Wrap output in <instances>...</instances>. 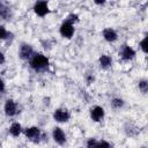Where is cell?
I'll list each match as a JSON object with an SVG mask.
<instances>
[{
  "label": "cell",
  "mask_w": 148,
  "mask_h": 148,
  "mask_svg": "<svg viewBox=\"0 0 148 148\" xmlns=\"http://www.w3.org/2000/svg\"><path fill=\"white\" fill-rule=\"evenodd\" d=\"M67 21H69L71 23H74V22H77V15H75V14H69L68 16H67V18H66Z\"/></svg>",
  "instance_id": "cell-19"
},
{
  "label": "cell",
  "mask_w": 148,
  "mask_h": 148,
  "mask_svg": "<svg viewBox=\"0 0 148 148\" xmlns=\"http://www.w3.org/2000/svg\"><path fill=\"white\" fill-rule=\"evenodd\" d=\"M0 30H1V38H2V39H6V38H7V35H8V32L6 31L5 27H0Z\"/></svg>",
  "instance_id": "cell-20"
},
{
  "label": "cell",
  "mask_w": 148,
  "mask_h": 148,
  "mask_svg": "<svg viewBox=\"0 0 148 148\" xmlns=\"http://www.w3.org/2000/svg\"><path fill=\"white\" fill-rule=\"evenodd\" d=\"M140 47L145 53H148V34H146L145 38L140 43Z\"/></svg>",
  "instance_id": "cell-14"
},
{
  "label": "cell",
  "mask_w": 148,
  "mask_h": 148,
  "mask_svg": "<svg viewBox=\"0 0 148 148\" xmlns=\"http://www.w3.org/2000/svg\"><path fill=\"white\" fill-rule=\"evenodd\" d=\"M111 64H112V59L109 56L102 54L99 57V65H101L102 68H109L111 66Z\"/></svg>",
  "instance_id": "cell-12"
},
{
  "label": "cell",
  "mask_w": 148,
  "mask_h": 148,
  "mask_svg": "<svg viewBox=\"0 0 148 148\" xmlns=\"http://www.w3.org/2000/svg\"><path fill=\"white\" fill-rule=\"evenodd\" d=\"M90 117L94 121H101L104 118V109L96 105L90 110Z\"/></svg>",
  "instance_id": "cell-6"
},
{
  "label": "cell",
  "mask_w": 148,
  "mask_h": 148,
  "mask_svg": "<svg viewBox=\"0 0 148 148\" xmlns=\"http://www.w3.org/2000/svg\"><path fill=\"white\" fill-rule=\"evenodd\" d=\"M119 54L124 60H131V59H133L135 57V51L128 45H123L121 51H120Z\"/></svg>",
  "instance_id": "cell-7"
},
{
  "label": "cell",
  "mask_w": 148,
  "mask_h": 148,
  "mask_svg": "<svg viewBox=\"0 0 148 148\" xmlns=\"http://www.w3.org/2000/svg\"><path fill=\"white\" fill-rule=\"evenodd\" d=\"M30 66L35 71H44L49 66V59L42 53H35L30 59Z\"/></svg>",
  "instance_id": "cell-1"
},
{
  "label": "cell",
  "mask_w": 148,
  "mask_h": 148,
  "mask_svg": "<svg viewBox=\"0 0 148 148\" xmlns=\"http://www.w3.org/2000/svg\"><path fill=\"white\" fill-rule=\"evenodd\" d=\"M96 148H111V145L105 140H101V141L97 142V147Z\"/></svg>",
  "instance_id": "cell-18"
},
{
  "label": "cell",
  "mask_w": 148,
  "mask_h": 148,
  "mask_svg": "<svg viewBox=\"0 0 148 148\" xmlns=\"http://www.w3.org/2000/svg\"><path fill=\"white\" fill-rule=\"evenodd\" d=\"M24 134H25V136L29 140H31L34 142H37L39 140V138H40V131H39L38 127H29V128H25L24 130Z\"/></svg>",
  "instance_id": "cell-4"
},
{
  "label": "cell",
  "mask_w": 148,
  "mask_h": 148,
  "mask_svg": "<svg viewBox=\"0 0 148 148\" xmlns=\"http://www.w3.org/2000/svg\"><path fill=\"white\" fill-rule=\"evenodd\" d=\"M34 10H35V13L38 15V16H45L49 12H50V9H49V5H47V2L46 1H37L36 3H35V6H34Z\"/></svg>",
  "instance_id": "cell-3"
},
{
  "label": "cell",
  "mask_w": 148,
  "mask_h": 148,
  "mask_svg": "<svg viewBox=\"0 0 148 148\" xmlns=\"http://www.w3.org/2000/svg\"><path fill=\"white\" fill-rule=\"evenodd\" d=\"M142 148H147V147H142Z\"/></svg>",
  "instance_id": "cell-21"
},
{
  "label": "cell",
  "mask_w": 148,
  "mask_h": 148,
  "mask_svg": "<svg viewBox=\"0 0 148 148\" xmlns=\"http://www.w3.org/2000/svg\"><path fill=\"white\" fill-rule=\"evenodd\" d=\"M103 37L108 42H114L118 36H117V32L112 28H106L103 30Z\"/></svg>",
  "instance_id": "cell-11"
},
{
  "label": "cell",
  "mask_w": 148,
  "mask_h": 148,
  "mask_svg": "<svg viewBox=\"0 0 148 148\" xmlns=\"http://www.w3.org/2000/svg\"><path fill=\"white\" fill-rule=\"evenodd\" d=\"M97 140L96 139H94V138H91V139H89L88 141H87V148H96L97 147Z\"/></svg>",
  "instance_id": "cell-17"
},
{
  "label": "cell",
  "mask_w": 148,
  "mask_h": 148,
  "mask_svg": "<svg viewBox=\"0 0 148 148\" xmlns=\"http://www.w3.org/2000/svg\"><path fill=\"white\" fill-rule=\"evenodd\" d=\"M53 118L58 123H65V121H68L69 119V113L67 110L65 109H57L53 113Z\"/></svg>",
  "instance_id": "cell-5"
},
{
  "label": "cell",
  "mask_w": 148,
  "mask_h": 148,
  "mask_svg": "<svg viewBox=\"0 0 148 148\" xmlns=\"http://www.w3.org/2000/svg\"><path fill=\"white\" fill-rule=\"evenodd\" d=\"M5 113L7 116H9V117H12V116L17 113V105L13 99H8L5 103Z\"/></svg>",
  "instance_id": "cell-10"
},
{
  "label": "cell",
  "mask_w": 148,
  "mask_h": 148,
  "mask_svg": "<svg viewBox=\"0 0 148 148\" xmlns=\"http://www.w3.org/2000/svg\"><path fill=\"white\" fill-rule=\"evenodd\" d=\"M21 132H22V126H21V124H18V123H13V124L10 125V127H9V133H10L13 136H18V135L21 134Z\"/></svg>",
  "instance_id": "cell-13"
},
{
  "label": "cell",
  "mask_w": 148,
  "mask_h": 148,
  "mask_svg": "<svg viewBox=\"0 0 148 148\" xmlns=\"http://www.w3.org/2000/svg\"><path fill=\"white\" fill-rule=\"evenodd\" d=\"M52 136H53V140H54L57 143H59V145H64L65 141H66V135H65L64 131H62L60 127H54V128H53Z\"/></svg>",
  "instance_id": "cell-8"
},
{
  "label": "cell",
  "mask_w": 148,
  "mask_h": 148,
  "mask_svg": "<svg viewBox=\"0 0 148 148\" xmlns=\"http://www.w3.org/2000/svg\"><path fill=\"white\" fill-rule=\"evenodd\" d=\"M32 56H34L32 47L29 44H22L20 47V57L22 59H31Z\"/></svg>",
  "instance_id": "cell-9"
},
{
  "label": "cell",
  "mask_w": 148,
  "mask_h": 148,
  "mask_svg": "<svg viewBox=\"0 0 148 148\" xmlns=\"http://www.w3.org/2000/svg\"><path fill=\"white\" fill-rule=\"evenodd\" d=\"M139 89L142 91V92H147L148 91V81L146 80H142L139 82Z\"/></svg>",
  "instance_id": "cell-16"
},
{
  "label": "cell",
  "mask_w": 148,
  "mask_h": 148,
  "mask_svg": "<svg viewBox=\"0 0 148 148\" xmlns=\"http://www.w3.org/2000/svg\"><path fill=\"white\" fill-rule=\"evenodd\" d=\"M111 105H112L114 109H120V108H123V105H124V101L120 99V98H114V99H112Z\"/></svg>",
  "instance_id": "cell-15"
},
{
  "label": "cell",
  "mask_w": 148,
  "mask_h": 148,
  "mask_svg": "<svg viewBox=\"0 0 148 148\" xmlns=\"http://www.w3.org/2000/svg\"><path fill=\"white\" fill-rule=\"evenodd\" d=\"M60 34L62 37L65 38H72L74 35V27L73 23H71L69 21L65 20L62 22V24L60 25Z\"/></svg>",
  "instance_id": "cell-2"
}]
</instances>
